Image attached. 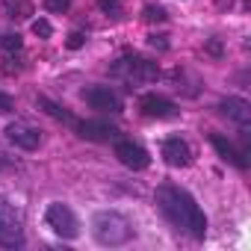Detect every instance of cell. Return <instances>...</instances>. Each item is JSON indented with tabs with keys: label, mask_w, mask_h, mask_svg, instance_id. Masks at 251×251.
Masks as SVG:
<instances>
[{
	"label": "cell",
	"mask_w": 251,
	"mask_h": 251,
	"mask_svg": "<svg viewBox=\"0 0 251 251\" xmlns=\"http://www.w3.org/2000/svg\"><path fill=\"white\" fill-rule=\"evenodd\" d=\"M68 6H71V0H45V9L48 12H56V15L68 12Z\"/></svg>",
	"instance_id": "18"
},
{
	"label": "cell",
	"mask_w": 251,
	"mask_h": 251,
	"mask_svg": "<svg viewBox=\"0 0 251 251\" xmlns=\"http://www.w3.org/2000/svg\"><path fill=\"white\" fill-rule=\"evenodd\" d=\"M98 6H100V9H103L106 15H109V12L115 15V12L121 9V3H118V0H98Z\"/></svg>",
	"instance_id": "22"
},
{
	"label": "cell",
	"mask_w": 251,
	"mask_h": 251,
	"mask_svg": "<svg viewBox=\"0 0 251 251\" xmlns=\"http://www.w3.org/2000/svg\"><path fill=\"white\" fill-rule=\"evenodd\" d=\"M142 18H145L148 24H160V21H166V18H169V12H166L163 6H145Z\"/></svg>",
	"instance_id": "16"
},
{
	"label": "cell",
	"mask_w": 251,
	"mask_h": 251,
	"mask_svg": "<svg viewBox=\"0 0 251 251\" xmlns=\"http://www.w3.org/2000/svg\"><path fill=\"white\" fill-rule=\"evenodd\" d=\"M216 6H219V9H230V6H233V0H216Z\"/></svg>",
	"instance_id": "24"
},
{
	"label": "cell",
	"mask_w": 251,
	"mask_h": 251,
	"mask_svg": "<svg viewBox=\"0 0 251 251\" xmlns=\"http://www.w3.org/2000/svg\"><path fill=\"white\" fill-rule=\"evenodd\" d=\"M92 233L100 245H124L130 236H133V227L130 222L124 219L121 213H112V210H103L92 219Z\"/></svg>",
	"instance_id": "2"
},
{
	"label": "cell",
	"mask_w": 251,
	"mask_h": 251,
	"mask_svg": "<svg viewBox=\"0 0 251 251\" xmlns=\"http://www.w3.org/2000/svg\"><path fill=\"white\" fill-rule=\"evenodd\" d=\"M36 106L42 109V112H48L50 118H56V121H65V124H77V118L65 109V106H59L56 100H50V98H45V95H39L36 98Z\"/></svg>",
	"instance_id": "14"
},
{
	"label": "cell",
	"mask_w": 251,
	"mask_h": 251,
	"mask_svg": "<svg viewBox=\"0 0 251 251\" xmlns=\"http://www.w3.org/2000/svg\"><path fill=\"white\" fill-rule=\"evenodd\" d=\"M83 100L92 109H100V112H121V98L109 86H89V89H83Z\"/></svg>",
	"instance_id": "6"
},
{
	"label": "cell",
	"mask_w": 251,
	"mask_h": 251,
	"mask_svg": "<svg viewBox=\"0 0 251 251\" xmlns=\"http://www.w3.org/2000/svg\"><path fill=\"white\" fill-rule=\"evenodd\" d=\"M0 245L3 248H21L24 245V230L15 207L0 195Z\"/></svg>",
	"instance_id": "4"
},
{
	"label": "cell",
	"mask_w": 251,
	"mask_h": 251,
	"mask_svg": "<svg viewBox=\"0 0 251 251\" xmlns=\"http://www.w3.org/2000/svg\"><path fill=\"white\" fill-rule=\"evenodd\" d=\"M219 109H222L227 118L239 121V124H248V121H251V106H248V100H242V98H225V100L219 103Z\"/></svg>",
	"instance_id": "13"
},
{
	"label": "cell",
	"mask_w": 251,
	"mask_h": 251,
	"mask_svg": "<svg viewBox=\"0 0 251 251\" xmlns=\"http://www.w3.org/2000/svg\"><path fill=\"white\" fill-rule=\"evenodd\" d=\"M112 74H127L130 80H157L160 77V68H157V62H148L145 56H124L115 68H112Z\"/></svg>",
	"instance_id": "5"
},
{
	"label": "cell",
	"mask_w": 251,
	"mask_h": 251,
	"mask_svg": "<svg viewBox=\"0 0 251 251\" xmlns=\"http://www.w3.org/2000/svg\"><path fill=\"white\" fill-rule=\"evenodd\" d=\"M115 157H118L121 166H127V169H133V172H142V169H148V163H151L148 151H145L142 145H136V142H127V139L115 142Z\"/></svg>",
	"instance_id": "7"
},
{
	"label": "cell",
	"mask_w": 251,
	"mask_h": 251,
	"mask_svg": "<svg viewBox=\"0 0 251 251\" xmlns=\"http://www.w3.org/2000/svg\"><path fill=\"white\" fill-rule=\"evenodd\" d=\"M154 201H157V207L163 210V216H166L175 227L192 233L195 239H204V233H207V216H204V210L195 204V198H192L186 189L172 186V183H163V186L157 189Z\"/></svg>",
	"instance_id": "1"
},
{
	"label": "cell",
	"mask_w": 251,
	"mask_h": 251,
	"mask_svg": "<svg viewBox=\"0 0 251 251\" xmlns=\"http://www.w3.org/2000/svg\"><path fill=\"white\" fill-rule=\"evenodd\" d=\"M6 139L15 145V148H21V151H36L39 148V142H42V136H39V130L36 127H30V124H24V121H12V124H6Z\"/></svg>",
	"instance_id": "8"
},
{
	"label": "cell",
	"mask_w": 251,
	"mask_h": 251,
	"mask_svg": "<svg viewBox=\"0 0 251 251\" xmlns=\"http://www.w3.org/2000/svg\"><path fill=\"white\" fill-rule=\"evenodd\" d=\"M21 45H24V42H21V36H18V33H6V36H0V48H3L6 53H18V50H21Z\"/></svg>",
	"instance_id": "15"
},
{
	"label": "cell",
	"mask_w": 251,
	"mask_h": 251,
	"mask_svg": "<svg viewBox=\"0 0 251 251\" xmlns=\"http://www.w3.org/2000/svg\"><path fill=\"white\" fill-rule=\"evenodd\" d=\"M33 33H36L39 39H50V36H53V27H50V21L36 18V21H33Z\"/></svg>",
	"instance_id": "17"
},
{
	"label": "cell",
	"mask_w": 251,
	"mask_h": 251,
	"mask_svg": "<svg viewBox=\"0 0 251 251\" xmlns=\"http://www.w3.org/2000/svg\"><path fill=\"white\" fill-rule=\"evenodd\" d=\"M65 45H68L71 50H80V48L86 45V36H83V33H71V36L65 39Z\"/></svg>",
	"instance_id": "19"
},
{
	"label": "cell",
	"mask_w": 251,
	"mask_h": 251,
	"mask_svg": "<svg viewBox=\"0 0 251 251\" xmlns=\"http://www.w3.org/2000/svg\"><path fill=\"white\" fill-rule=\"evenodd\" d=\"M45 222H48V227H50L56 236H62V239H77V233H80V222H77V216H74V210H71L68 204L53 201V204L45 210Z\"/></svg>",
	"instance_id": "3"
},
{
	"label": "cell",
	"mask_w": 251,
	"mask_h": 251,
	"mask_svg": "<svg viewBox=\"0 0 251 251\" xmlns=\"http://www.w3.org/2000/svg\"><path fill=\"white\" fill-rule=\"evenodd\" d=\"M139 109L145 118H172L175 115V103L163 95H142L139 98Z\"/></svg>",
	"instance_id": "11"
},
{
	"label": "cell",
	"mask_w": 251,
	"mask_h": 251,
	"mask_svg": "<svg viewBox=\"0 0 251 251\" xmlns=\"http://www.w3.org/2000/svg\"><path fill=\"white\" fill-rule=\"evenodd\" d=\"M74 127H77V136H83L89 142H109L118 136V130L106 121H77Z\"/></svg>",
	"instance_id": "10"
},
{
	"label": "cell",
	"mask_w": 251,
	"mask_h": 251,
	"mask_svg": "<svg viewBox=\"0 0 251 251\" xmlns=\"http://www.w3.org/2000/svg\"><path fill=\"white\" fill-rule=\"evenodd\" d=\"M0 112H12V98L0 92Z\"/></svg>",
	"instance_id": "23"
},
{
	"label": "cell",
	"mask_w": 251,
	"mask_h": 251,
	"mask_svg": "<svg viewBox=\"0 0 251 251\" xmlns=\"http://www.w3.org/2000/svg\"><path fill=\"white\" fill-rule=\"evenodd\" d=\"M210 142H213V148L219 151V157H222V160L233 163L236 169H248L245 154H242V151H236V145H233V142H227V139H225V136H219V133H213V136H210Z\"/></svg>",
	"instance_id": "12"
},
{
	"label": "cell",
	"mask_w": 251,
	"mask_h": 251,
	"mask_svg": "<svg viewBox=\"0 0 251 251\" xmlns=\"http://www.w3.org/2000/svg\"><path fill=\"white\" fill-rule=\"evenodd\" d=\"M163 160L169 166H175V169H186L192 163V148L180 136H172V139L163 142Z\"/></svg>",
	"instance_id": "9"
},
{
	"label": "cell",
	"mask_w": 251,
	"mask_h": 251,
	"mask_svg": "<svg viewBox=\"0 0 251 251\" xmlns=\"http://www.w3.org/2000/svg\"><path fill=\"white\" fill-rule=\"evenodd\" d=\"M148 45L154 50H169V36H148Z\"/></svg>",
	"instance_id": "20"
},
{
	"label": "cell",
	"mask_w": 251,
	"mask_h": 251,
	"mask_svg": "<svg viewBox=\"0 0 251 251\" xmlns=\"http://www.w3.org/2000/svg\"><path fill=\"white\" fill-rule=\"evenodd\" d=\"M204 50H207L210 56H222V53H225V50H222V42H219V39H207Z\"/></svg>",
	"instance_id": "21"
}]
</instances>
